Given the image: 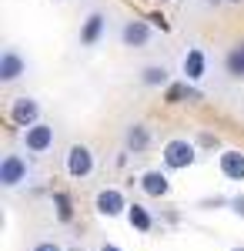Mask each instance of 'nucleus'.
Instances as JSON below:
<instances>
[{"label":"nucleus","instance_id":"nucleus-1","mask_svg":"<svg viewBox=\"0 0 244 251\" xmlns=\"http://www.w3.org/2000/svg\"><path fill=\"white\" fill-rule=\"evenodd\" d=\"M37 181V168L27 151H14L7 148L0 157V188L3 191H20V188H30Z\"/></svg>","mask_w":244,"mask_h":251},{"label":"nucleus","instance_id":"nucleus-2","mask_svg":"<svg viewBox=\"0 0 244 251\" xmlns=\"http://www.w3.org/2000/svg\"><path fill=\"white\" fill-rule=\"evenodd\" d=\"M214 71V60H211V50H207L201 40H188L177 54V77L188 80V84H204Z\"/></svg>","mask_w":244,"mask_h":251},{"label":"nucleus","instance_id":"nucleus-3","mask_svg":"<svg viewBox=\"0 0 244 251\" xmlns=\"http://www.w3.org/2000/svg\"><path fill=\"white\" fill-rule=\"evenodd\" d=\"M157 40H161V34L144 17H124L117 24V44L124 50H150Z\"/></svg>","mask_w":244,"mask_h":251},{"label":"nucleus","instance_id":"nucleus-4","mask_svg":"<svg viewBox=\"0 0 244 251\" xmlns=\"http://www.w3.org/2000/svg\"><path fill=\"white\" fill-rule=\"evenodd\" d=\"M107 34H111V10L107 7H91L80 17V27H77V47L94 50Z\"/></svg>","mask_w":244,"mask_h":251},{"label":"nucleus","instance_id":"nucleus-5","mask_svg":"<svg viewBox=\"0 0 244 251\" xmlns=\"http://www.w3.org/2000/svg\"><path fill=\"white\" fill-rule=\"evenodd\" d=\"M30 71H34V64L17 44H3V50H0V84L14 87V84L30 77Z\"/></svg>","mask_w":244,"mask_h":251},{"label":"nucleus","instance_id":"nucleus-6","mask_svg":"<svg viewBox=\"0 0 244 251\" xmlns=\"http://www.w3.org/2000/svg\"><path fill=\"white\" fill-rule=\"evenodd\" d=\"M54 144H57V127L50 124V121H37V124H30V127L20 131V148H24L30 157L50 154Z\"/></svg>","mask_w":244,"mask_h":251},{"label":"nucleus","instance_id":"nucleus-7","mask_svg":"<svg viewBox=\"0 0 244 251\" xmlns=\"http://www.w3.org/2000/svg\"><path fill=\"white\" fill-rule=\"evenodd\" d=\"M161 161L168 171H188L197 164V144L191 137H171L161 148Z\"/></svg>","mask_w":244,"mask_h":251},{"label":"nucleus","instance_id":"nucleus-8","mask_svg":"<svg viewBox=\"0 0 244 251\" xmlns=\"http://www.w3.org/2000/svg\"><path fill=\"white\" fill-rule=\"evenodd\" d=\"M64 171L71 174L74 181H87V177L97 171V157H94V151H91V144H84V141L71 144L67 154H64Z\"/></svg>","mask_w":244,"mask_h":251},{"label":"nucleus","instance_id":"nucleus-9","mask_svg":"<svg viewBox=\"0 0 244 251\" xmlns=\"http://www.w3.org/2000/svg\"><path fill=\"white\" fill-rule=\"evenodd\" d=\"M137 84L147 91H168L174 84V71H171L168 60H147L137 67Z\"/></svg>","mask_w":244,"mask_h":251},{"label":"nucleus","instance_id":"nucleus-10","mask_svg":"<svg viewBox=\"0 0 244 251\" xmlns=\"http://www.w3.org/2000/svg\"><path fill=\"white\" fill-rule=\"evenodd\" d=\"M154 148V127L147 121H127L124 127V151L127 154H147Z\"/></svg>","mask_w":244,"mask_h":251},{"label":"nucleus","instance_id":"nucleus-11","mask_svg":"<svg viewBox=\"0 0 244 251\" xmlns=\"http://www.w3.org/2000/svg\"><path fill=\"white\" fill-rule=\"evenodd\" d=\"M7 117H10V124H17V127H30V124L44 121V117H40V100L37 97H27V94H17L10 100V107H7Z\"/></svg>","mask_w":244,"mask_h":251},{"label":"nucleus","instance_id":"nucleus-12","mask_svg":"<svg viewBox=\"0 0 244 251\" xmlns=\"http://www.w3.org/2000/svg\"><path fill=\"white\" fill-rule=\"evenodd\" d=\"M127 208H131V201L124 198L121 188H100L94 194V211L100 218H121V214H127Z\"/></svg>","mask_w":244,"mask_h":251},{"label":"nucleus","instance_id":"nucleus-13","mask_svg":"<svg viewBox=\"0 0 244 251\" xmlns=\"http://www.w3.org/2000/svg\"><path fill=\"white\" fill-rule=\"evenodd\" d=\"M221 74H224V80H231V84H241L244 80V37L234 40V44H227L224 57H221Z\"/></svg>","mask_w":244,"mask_h":251},{"label":"nucleus","instance_id":"nucleus-14","mask_svg":"<svg viewBox=\"0 0 244 251\" xmlns=\"http://www.w3.org/2000/svg\"><path fill=\"white\" fill-rule=\"evenodd\" d=\"M218 168L224 174L227 181H244V151L241 148H224L221 154H218Z\"/></svg>","mask_w":244,"mask_h":251},{"label":"nucleus","instance_id":"nucleus-15","mask_svg":"<svg viewBox=\"0 0 244 251\" xmlns=\"http://www.w3.org/2000/svg\"><path fill=\"white\" fill-rule=\"evenodd\" d=\"M137 184H141V191L147 194V198H168L171 194V177L161 168H150L137 177Z\"/></svg>","mask_w":244,"mask_h":251},{"label":"nucleus","instance_id":"nucleus-16","mask_svg":"<svg viewBox=\"0 0 244 251\" xmlns=\"http://www.w3.org/2000/svg\"><path fill=\"white\" fill-rule=\"evenodd\" d=\"M127 221H131V228L137 234L154 231V214H150V208H147V204H141V201H134L131 208H127Z\"/></svg>","mask_w":244,"mask_h":251},{"label":"nucleus","instance_id":"nucleus-17","mask_svg":"<svg viewBox=\"0 0 244 251\" xmlns=\"http://www.w3.org/2000/svg\"><path fill=\"white\" fill-rule=\"evenodd\" d=\"M194 104V100H201V91L194 87V84H188V80H174L168 87V104Z\"/></svg>","mask_w":244,"mask_h":251},{"label":"nucleus","instance_id":"nucleus-18","mask_svg":"<svg viewBox=\"0 0 244 251\" xmlns=\"http://www.w3.org/2000/svg\"><path fill=\"white\" fill-rule=\"evenodd\" d=\"M54 211H57V221L60 225H71L74 221V201H71V194L67 191H54Z\"/></svg>","mask_w":244,"mask_h":251},{"label":"nucleus","instance_id":"nucleus-19","mask_svg":"<svg viewBox=\"0 0 244 251\" xmlns=\"http://www.w3.org/2000/svg\"><path fill=\"white\" fill-rule=\"evenodd\" d=\"M224 0H191V7L194 10H201V14H211V10H218Z\"/></svg>","mask_w":244,"mask_h":251},{"label":"nucleus","instance_id":"nucleus-20","mask_svg":"<svg viewBox=\"0 0 244 251\" xmlns=\"http://www.w3.org/2000/svg\"><path fill=\"white\" fill-rule=\"evenodd\" d=\"M30 251H64V245H60L57 238H44V241H37Z\"/></svg>","mask_w":244,"mask_h":251},{"label":"nucleus","instance_id":"nucleus-21","mask_svg":"<svg viewBox=\"0 0 244 251\" xmlns=\"http://www.w3.org/2000/svg\"><path fill=\"white\" fill-rule=\"evenodd\" d=\"M227 204H231V211H234V214H238V218L244 221V194H234V198H231Z\"/></svg>","mask_w":244,"mask_h":251},{"label":"nucleus","instance_id":"nucleus-22","mask_svg":"<svg viewBox=\"0 0 244 251\" xmlns=\"http://www.w3.org/2000/svg\"><path fill=\"white\" fill-rule=\"evenodd\" d=\"M97 251H124V248H121V245H114V241H100V248H97Z\"/></svg>","mask_w":244,"mask_h":251},{"label":"nucleus","instance_id":"nucleus-23","mask_svg":"<svg viewBox=\"0 0 244 251\" xmlns=\"http://www.w3.org/2000/svg\"><path fill=\"white\" fill-rule=\"evenodd\" d=\"M224 3H231V7H244V0H224Z\"/></svg>","mask_w":244,"mask_h":251},{"label":"nucleus","instance_id":"nucleus-24","mask_svg":"<svg viewBox=\"0 0 244 251\" xmlns=\"http://www.w3.org/2000/svg\"><path fill=\"white\" fill-rule=\"evenodd\" d=\"M231 251H244V248H241V245H234V248H231Z\"/></svg>","mask_w":244,"mask_h":251},{"label":"nucleus","instance_id":"nucleus-25","mask_svg":"<svg viewBox=\"0 0 244 251\" xmlns=\"http://www.w3.org/2000/svg\"><path fill=\"white\" fill-rule=\"evenodd\" d=\"M54 3H60V0H54Z\"/></svg>","mask_w":244,"mask_h":251}]
</instances>
